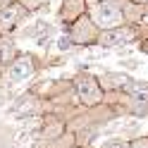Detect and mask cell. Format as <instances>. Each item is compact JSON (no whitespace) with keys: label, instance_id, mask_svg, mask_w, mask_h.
<instances>
[{"label":"cell","instance_id":"1","mask_svg":"<svg viewBox=\"0 0 148 148\" xmlns=\"http://www.w3.org/2000/svg\"><path fill=\"white\" fill-rule=\"evenodd\" d=\"M77 86H79V96H81V100L86 105H96L100 100V88H98L93 77H81Z\"/></svg>","mask_w":148,"mask_h":148},{"label":"cell","instance_id":"2","mask_svg":"<svg viewBox=\"0 0 148 148\" xmlns=\"http://www.w3.org/2000/svg\"><path fill=\"white\" fill-rule=\"evenodd\" d=\"M117 19H119V10L112 3H100L96 7V12H93V22L98 26H110V24H115Z\"/></svg>","mask_w":148,"mask_h":148},{"label":"cell","instance_id":"3","mask_svg":"<svg viewBox=\"0 0 148 148\" xmlns=\"http://www.w3.org/2000/svg\"><path fill=\"white\" fill-rule=\"evenodd\" d=\"M34 74V60L31 58H19L10 67V81H22Z\"/></svg>","mask_w":148,"mask_h":148},{"label":"cell","instance_id":"4","mask_svg":"<svg viewBox=\"0 0 148 148\" xmlns=\"http://www.w3.org/2000/svg\"><path fill=\"white\" fill-rule=\"evenodd\" d=\"M134 38V31L132 29H112V31H105L103 36H100V45H105V48H110V45H117V43H127Z\"/></svg>","mask_w":148,"mask_h":148},{"label":"cell","instance_id":"5","mask_svg":"<svg viewBox=\"0 0 148 148\" xmlns=\"http://www.w3.org/2000/svg\"><path fill=\"white\" fill-rule=\"evenodd\" d=\"M17 17H19V7L12 5V7H7V10L0 12V34H5V31H10L14 22H17Z\"/></svg>","mask_w":148,"mask_h":148},{"label":"cell","instance_id":"6","mask_svg":"<svg viewBox=\"0 0 148 148\" xmlns=\"http://www.w3.org/2000/svg\"><path fill=\"white\" fill-rule=\"evenodd\" d=\"M48 0H24V7H29V10H36V7H41L45 5Z\"/></svg>","mask_w":148,"mask_h":148},{"label":"cell","instance_id":"7","mask_svg":"<svg viewBox=\"0 0 148 148\" xmlns=\"http://www.w3.org/2000/svg\"><path fill=\"white\" fill-rule=\"evenodd\" d=\"M129 148H148V138H146V136H143V138H136V141L129 143Z\"/></svg>","mask_w":148,"mask_h":148},{"label":"cell","instance_id":"8","mask_svg":"<svg viewBox=\"0 0 148 148\" xmlns=\"http://www.w3.org/2000/svg\"><path fill=\"white\" fill-rule=\"evenodd\" d=\"M69 45H72V38H69V36H62V38L58 41V48H60V50H67Z\"/></svg>","mask_w":148,"mask_h":148},{"label":"cell","instance_id":"9","mask_svg":"<svg viewBox=\"0 0 148 148\" xmlns=\"http://www.w3.org/2000/svg\"><path fill=\"white\" fill-rule=\"evenodd\" d=\"M108 148H129V143H110Z\"/></svg>","mask_w":148,"mask_h":148},{"label":"cell","instance_id":"10","mask_svg":"<svg viewBox=\"0 0 148 148\" xmlns=\"http://www.w3.org/2000/svg\"><path fill=\"white\" fill-rule=\"evenodd\" d=\"M132 3H136V5H148V0H132Z\"/></svg>","mask_w":148,"mask_h":148},{"label":"cell","instance_id":"11","mask_svg":"<svg viewBox=\"0 0 148 148\" xmlns=\"http://www.w3.org/2000/svg\"><path fill=\"white\" fill-rule=\"evenodd\" d=\"M143 53H148V41H146V43H143Z\"/></svg>","mask_w":148,"mask_h":148},{"label":"cell","instance_id":"12","mask_svg":"<svg viewBox=\"0 0 148 148\" xmlns=\"http://www.w3.org/2000/svg\"><path fill=\"white\" fill-rule=\"evenodd\" d=\"M10 148H17V146H10Z\"/></svg>","mask_w":148,"mask_h":148}]
</instances>
